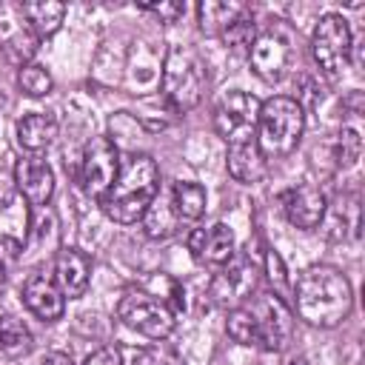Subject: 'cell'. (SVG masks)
Wrapping results in <instances>:
<instances>
[{"instance_id":"obj_15","label":"cell","mask_w":365,"mask_h":365,"mask_svg":"<svg viewBox=\"0 0 365 365\" xmlns=\"http://www.w3.org/2000/svg\"><path fill=\"white\" fill-rule=\"evenodd\" d=\"M14 182H17V191L23 194V200L31 202V205H46L54 194V171L37 154L17 160Z\"/></svg>"},{"instance_id":"obj_11","label":"cell","mask_w":365,"mask_h":365,"mask_svg":"<svg viewBox=\"0 0 365 365\" xmlns=\"http://www.w3.org/2000/svg\"><path fill=\"white\" fill-rule=\"evenodd\" d=\"M211 299L220 308H237L242 302L251 299V294H257V268L248 259H237V254L214 274L211 288H208Z\"/></svg>"},{"instance_id":"obj_29","label":"cell","mask_w":365,"mask_h":365,"mask_svg":"<svg viewBox=\"0 0 365 365\" xmlns=\"http://www.w3.org/2000/svg\"><path fill=\"white\" fill-rule=\"evenodd\" d=\"M3 48H6L9 60H14L17 66H26V63L31 60L34 48H37V37H34V34H29V31H23V29H17L11 37H6Z\"/></svg>"},{"instance_id":"obj_33","label":"cell","mask_w":365,"mask_h":365,"mask_svg":"<svg viewBox=\"0 0 365 365\" xmlns=\"http://www.w3.org/2000/svg\"><path fill=\"white\" fill-rule=\"evenodd\" d=\"M40 365H74V359H71L68 354H63V351H48V354L40 359Z\"/></svg>"},{"instance_id":"obj_18","label":"cell","mask_w":365,"mask_h":365,"mask_svg":"<svg viewBox=\"0 0 365 365\" xmlns=\"http://www.w3.org/2000/svg\"><path fill=\"white\" fill-rule=\"evenodd\" d=\"M251 17V9L245 3L234 0H202L197 6V20L205 34H225L234 23Z\"/></svg>"},{"instance_id":"obj_7","label":"cell","mask_w":365,"mask_h":365,"mask_svg":"<svg viewBox=\"0 0 365 365\" xmlns=\"http://www.w3.org/2000/svg\"><path fill=\"white\" fill-rule=\"evenodd\" d=\"M117 317L123 319L125 328H131L140 336L154 339V342H163L165 336H171L174 322H177L171 305L145 288L123 291V297L117 302Z\"/></svg>"},{"instance_id":"obj_21","label":"cell","mask_w":365,"mask_h":365,"mask_svg":"<svg viewBox=\"0 0 365 365\" xmlns=\"http://www.w3.org/2000/svg\"><path fill=\"white\" fill-rule=\"evenodd\" d=\"M171 208L177 214V220H188V222H197L202 214H205V205H208V194L200 182H191V180H182V182H174L171 188Z\"/></svg>"},{"instance_id":"obj_2","label":"cell","mask_w":365,"mask_h":365,"mask_svg":"<svg viewBox=\"0 0 365 365\" xmlns=\"http://www.w3.org/2000/svg\"><path fill=\"white\" fill-rule=\"evenodd\" d=\"M160 194V165L151 154H128L125 163H120V174L108 194L100 200L108 220L120 225H134L143 220L154 197Z\"/></svg>"},{"instance_id":"obj_3","label":"cell","mask_w":365,"mask_h":365,"mask_svg":"<svg viewBox=\"0 0 365 365\" xmlns=\"http://www.w3.org/2000/svg\"><path fill=\"white\" fill-rule=\"evenodd\" d=\"M305 131V108L297 97L277 94L259 106L257 117V143L268 160L288 157L297 151Z\"/></svg>"},{"instance_id":"obj_22","label":"cell","mask_w":365,"mask_h":365,"mask_svg":"<svg viewBox=\"0 0 365 365\" xmlns=\"http://www.w3.org/2000/svg\"><path fill=\"white\" fill-rule=\"evenodd\" d=\"M34 336L29 331V325L11 314L0 317V356L6 359H20L31 351Z\"/></svg>"},{"instance_id":"obj_9","label":"cell","mask_w":365,"mask_h":365,"mask_svg":"<svg viewBox=\"0 0 365 365\" xmlns=\"http://www.w3.org/2000/svg\"><path fill=\"white\" fill-rule=\"evenodd\" d=\"M242 305H248L254 319H257L262 351L288 348V342L294 336V314H291V305L285 299H279L277 294L268 291V294H254L251 302H242Z\"/></svg>"},{"instance_id":"obj_10","label":"cell","mask_w":365,"mask_h":365,"mask_svg":"<svg viewBox=\"0 0 365 365\" xmlns=\"http://www.w3.org/2000/svg\"><path fill=\"white\" fill-rule=\"evenodd\" d=\"M259 100L242 88H231L220 97L214 108V128L225 143H237L245 137H257V117H259Z\"/></svg>"},{"instance_id":"obj_4","label":"cell","mask_w":365,"mask_h":365,"mask_svg":"<svg viewBox=\"0 0 365 365\" xmlns=\"http://www.w3.org/2000/svg\"><path fill=\"white\" fill-rule=\"evenodd\" d=\"M208 88V68L205 60L191 46H171L163 66V100L171 111L185 114L200 106Z\"/></svg>"},{"instance_id":"obj_6","label":"cell","mask_w":365,"mask_h":365,"mask_svg":"<svg viewBox=\"0 0 365 365\" xmlns=\"http://www.w3.org/2000/svg\"><path fill=\"white\" fill-rule=\"evenodd\" d=\"M311 54L325 80H339L342 71L351 66L354 54V34L342 14L328 11L317 20L311 31Z\"/></svg>"},{"instance_id":"obj_24","label":"cell","mask_w":365,"mask_h":365,"mask_svg":"<svg viewBox=\"0 0 365 365\" xmlns=\"http://www.w3.org/2000/svg\"><path fill=\"white\" fill-rule=\"evenodd\" d=\"M225 331L234 342L245 345V348H259V331H257V319L251 314L248 305H237L228 311V319H225Z\"/></svg>"},{"instance_id":"obj_14","label":"cell","mask_w":365,"mask_h":365,"mask_svg":"<svg viewBox=\"0 0 365 365\" xmlns=\"http://www.w3.org/2000/svg\"><path fill=\"white\" fill-rule=\"evenodd\" d=\"M23 302L43 322H57L63 317V311H66V297H63L60 285L54 282L51 274H43V271L40 274H31L26 279V285H23Z\"/></svg>"},{"instance_id":"obj_30","label":"cell","mask_w":365,"mask_h":365,"mask_svg":"<svg viewBox=\"0 0 365 365\" xmlns=\"http://www.w3.org/2000/svg\"><path fill=\"white\" fill-rule=\"evenodd\" d=\"M131 365H180V359L163 348H143L134 354V362Z\"/></svg>"},{"instance_id":"obj_27","label":"cell","mask_w":365,"mask_h":365,"mask_svg":"<svg viewBox=\"0 0 365 365\" xmlns=\"http://www.w3.org/2000/svg\"><path fill=\"white\" fill-rule=\"evenodd\" d=\"M359 151H362V140H359V131L356 128H342L336 134V143H334V165L336 168H348L359 160Z\"/></svg>"},{"instance_id":"obj_19","label":"cell","mask_w":365,"mask_h":365,"mask_svg":"<svg viewBox=\"0 0 365 365\" xmlns=\"http://www.w3.org/2000/svg\"><path fill=\"white\" fill-rule=\"evenodd\" d=\"M57 137V120L48 111H29L17 120V143L29 154L46 151Z\"/></svg>"},{"instance_id":"obj_26","label":"cell","mask_w":365,"mask_h":365,"mask_svg":"<svg viewBox=\"0 0 365 365\" xmlns=\"http://www.w3.org/2000/svg\"><path fill=\"white\" fill-rule=\"evenodd\" d=\"M17 86H20V91L29 94V97H46V94L51 91L54 80H51V74H48L46 66H40V63H26V66H20V71H17Z\"/></svg>"},{"instance_id":"obj_16","label":"cell","mask_w":365,"mask_h":365,"mask_svg":"<svg viewBox=\"0 0 365 365\" xmlns=\"http://www.w3.org/2000/svg\"><path fill=\"white\" fill-rule=\"evenodd\" d=\"M225 168L237 182H259L268 174V157L262 154L257 137H245L237 143H228V154H225Z\"/></svg>"},{"instance_id":"obj_23","label":"cell","mask_w":365,"mask_h":365,"mask_svg":"<svg viewBox=\"0 0 365 365\" xmlns=\"http://www.w3.org/2000/svg\"><path fill=\"white\" fill-rule=\"evenodd\" d=\"M143 220H145V234L151 240L171 237L177 231V222H180L177 214H174V208H171V197H163V194L154 197V202L148 205V211L143 214Z\"/></svg>"},{"instance_id":"obj_5","label":"cell","mask_w":365,"mask_h":365,"mask_svg":"<svg viewBox=\"0 0 365 365\" xmlns=\"http://www.w3.org/2000/svg\"><path fill=\"white\" fill-rule=\"evenodd\" d=\"M294 57H297V34L285 20H271L262 31H257L248 48L251 68L265 83L285 80L291 74Z\"/></svg>"},{"instance_id":"obj_34","label":"cell","mask_w":365,"mask_h":365,"mask_svg":"<svg viewBox=\"0 0 365 365\" xmlns=\"http://www.w3.org/2000/svg\"><path fill=\"white\" fill-rule=\"evenodd\" d=\"M0 288H3V265H0Z\"/></svg>"},{"instance_id":"obj_12","label":"cell","mask_w":365,"mask_h":365,"mask_svg":"<svg viewBox=\"0 0 365 365\" xmlns=\"http://www.w3.org/2000/svg\"><path fill=\"white\" fill-rule=\"evenodd\" d=\"M188 251L197 262L222 268L237 254V237L225 222H214L211 228H194L188 234Z\"/></svg>"},{"instance_id":"obj_25","label":"cell","mask_w":365,"mask_h":365,"mask_svg":"<svg viewBox=\"0 0 365 365\" xmlns=\"http://www.w3.org/2000/svg\"><path fill=\"white\" fill-rule=\"evenodd\" d=\"M334 228H336V237L342 240L359 237V197L356 194H339L334 200Z\"/></svg>"},{"instance_id":"obj_8","label":"cell","mask_w":365,"mask_h":365,"mask_svg":"<svg viewBox=\"0 0 365 365\" xmlns=\"http://www.w3.org/2000/svg\"><path fill=\"white\" fill-rule=\"evenodd\" d=\"M120 174V148L111 137H91L80 157V185L91 200H103Z\"/></svg>"},{"instance_id":"obj_1","label":"cell","mask_w":365,"mask_h":365,"mask_svg":"<svg viewBox=\"0 0 365 365\" xmlns=\"http://www.w3.org/2000/svg\"><path fill=\"white\" fill-rule=\"evenodd\" d=\"M294 311L314 328H336L351 317L354 288L348 277L328 262L308 265L291 285Z\"/></svg>"},{"instance_id":"obj_31","label":"cell","mask_w":365,"mask_h":365,"mask_svg":"<svg viewBox=\"0 0 365 365\" xmlns=\"http://www.w3.org/2000/svg\"><path fill=\"white\" fill-rule=\"evenodd\" d=\"M83 365H123V354H120L117 348H108V345H106V348L91 351Z\"/></svg>"},{"instance_id":"obj_32","label":"cell","mask_w":365,"mask_h":365,"mask_svg":"<svg viewBox=\"0 0 365 365\" xmlns=\"http://www.w3.org/2000/svg\"><path fill=\"white\" fill-rule=\"evenodd\" d=\"M143 9L157 11V14H160V17H165L168 23H171V20H177V17L185 11V6H182V3H148V6H143Z\"/></svg>"},{"instance_id":"obj_13","label":"cell","mask_w":365,"mask_h":365,"mask_svg":"<svg viewBox=\"0 0 365 365\" xmlns=\"http://www.w3.org/2000/svg\"><path fill=\"white\" fill-rule=\"evenodd\" d=\"M282 211H285L291 225H297L302 231H311L325 220L328 200L317 185L302 182V185H291L282 194Z\"/></svg>"},{"instance_id":"obj_20","label":"cell","mask_w":365,"mask_h":365,"mask_svg":"<svg viewBox=\"0 0 365 365\" xmlns=\"http://www.w3.org/2000/svg\"><path fill=\"white\" fill-rule=\"evenodd\" d=\"M20 17L26 20L29 31L40 40V37H51L66 17V3L57 0H37V3H23L20 6Z\"/></svg>"},{"instance_id":"obj_17","label":"cell","mask_w":365,"mask_h":365,"mask_svg":"<svg viewBox=\"0 0 365 365\" xmlns=\"http://www.w3.org/2000/svg\"><path fill=\"white\" fill-rule=\"evenodd\" d=\"M54 282L60 285L63 297L80 299L88 291L91 279V259L80 248H60L54 257Z\"/></svg>"},{"instance_id":"obj_28","label":"cell","mask_w":365,"mask_h":365,"mask_svg":"<svg viewBox=\"0 0 365 365\" xmlns=\"http://www.w3.org/2000/svg\"><path fill=\"white\" fill-rule=\"evenodd\" d=\"M265 274H268V282H271V294H277L279 299L288 302V297H291V282H288V277H285V262H282V257H279L274 248L265 251Z\"/></svg>"}]
</instances>
